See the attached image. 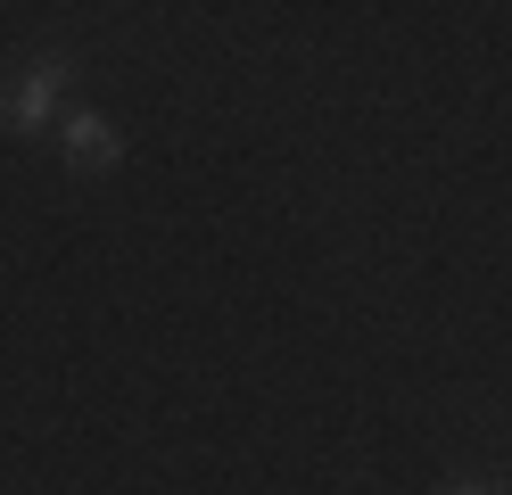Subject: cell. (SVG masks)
Instances as JSON below:
<instances>
[{
	"label": "cell",
	"instance_id": "3",
	"mask_svg": "<svg viewBox=\"0 0 512 495\" xmlns=\"http://www.w3.org/2000/svg\"><path fill=\"white\" fill-rule=\"evenodd\" d=\"M446 495H488V487H446Z\"/></svg>",
	"mask_w": 512,
	"mask_h": 495
},
{
	"label": "cell",
	"instance_id": "1",
	"mask_svg": "<svg viewBox=\"0 0 512 495\" xmlns=\"http://www.w3.org/2000/svg\"><path fill=\"white\" fill-rule=\"evenodd\" d=\"M67 75H75L67 58H34L25 75H9V83H0V124H9V132H42V124L58 116V91H67Z\"/></svg>",
	"mask_w": 512,
	"mask_h": 495
},
{
	"label": "cell",
	"instance_id": "2",
	"mask_svg": "<svg viewBox=\"0 0 512 495\" xmlns=\"http://www.w3.org/2000/svg\"><path fill=\"white\" fill-rule=\"evenodd\" d=\"M116 157H124V141L108 132V116L75 108V116H67V165H75V174H108Z\"/></svg>",
	"mask_w": 512,
	"mask_h": 495
}]
</instances>
